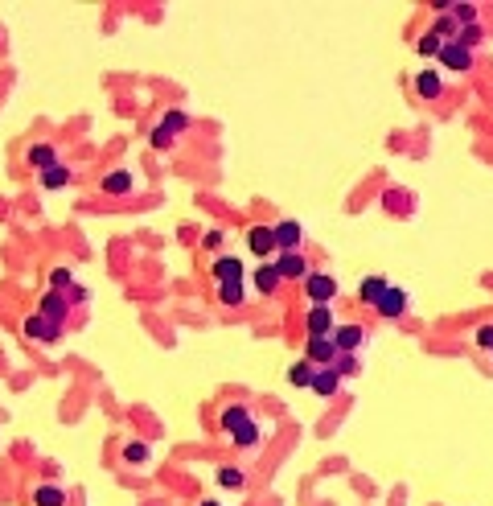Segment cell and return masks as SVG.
Wrapping results in <instances>:
<instances>
[{
    "label": "cell",
    "instance_id": "1",
    "mask_svg": "<svg viewBox=\"0 0 493 506\" xmlns=\"http://www.w3.org/2000/svg\"><path fill=\"white\" fill-rule=\"evenodd\" d=\"M304 292H309L313 305H325V309H329V301L337 297V280H333L329 272H309V276H304Z\"/></svg>",
    "mask_w": 493,
    "mask_h": 506
},
{
    "label": "cell",
    "instance_id": "2",
    "mask_svg": "<svg viewBox=\"0 0 493 506\" xmlns=\"http://www.w3.org/2000/svg\"><path fill=\"white\" fill-rule=\"evenodd\" d=\"M333 346H337V354H354L362 342H366V330L358 325V321H346V325H333Z\"/></svg>",
    "mask_w": 493,
    "mask_h": 506
},
{
    "label": "cell",
    "instance_id": "3",
    "mask_svg": "<svg viewBox=\"0 0 493 506\" xmlns=\"http://www.w3.org/2000/svg\"><path fill=\"white\" fill-rule=\"evenodd\" d=\"M37 313H41L49 325H62V321H66V313H70V301H66V292H53V288H49V292L41 297V309H37Z\"/></svg>",
    "mask_w": 493,
    "mask_h": 506
},
{
    "label": "cell",
    "instance_id": "4",
    "mask_svg": "<svg viewBox=\"0 0 493 506\" xmlns=\"http://www.w3.org/2000/svg\"><path fill=\"white\" fill-rule=\"evenodd\" d=\"M436 58H440L444 70H469V66H473V54H469L465 45H457V41H444Z\"/></svg>",
    "mask_w": 493,
    "mask_h": 506
},
{
    "label": "cell",
    "instance_id": "5",
    "mask_svg": "<svg viewBox=\"0 0 493 506\" xmlns=\"http://www.w3.org/2000/svg\"><path fill=\"white\" fill-rule=\"evenodd\" d=\"M272 231H276V247H280V251H296L300 239H304V227H300L296 218H284V222L272 227Z\"/></svg>",
    "mask_w": 493,
    "mask_h": 506
},
{
    "label": "cell",
    "instance_id": "6",
    "mask_svg": "<svg viewBox=\"0 0 493 506\" xmlns=\"http://www.w3.org/2000/svg\"><path fill=\"white\" fill-rule=\"evenodd\" d=\"M276 268H280V280H304L309 276V264H304L300 251H280Z\"/></svg>",
    "mask_w": 493,
    "mask_h": 506
},
{
    "label": "cell",
    "instance_id": "7",
    "mask_svg": "<svg viewBox=\"0 0 493 506\" xmlns=\"http://www.w3.org/2000/svg\"><path fill=\"white\" fill-rule=\"evenodd\" d=\"M304 354H309V363H313V367H329V363H337V346H333V338H309Z\"/></svg>",
    "mask_w": 493,
    "mask_h": 506
},
{
    "label": "cell",
    "instance_id": "8",
    "mask_svg": "<svg viewBox=\"0 0 493 506\" xmlns=\"http://www.w3.org/2000/svg\"><path fill=\"white\" fill-rule=\"evenodd\" d=\"M374 309H378V313H383V317H391V321H395V317H403V313H407V292H403V288H395V284H391V288H387V292H383V301H378V305H374Z\"/></svg>",
    "mask_w": 493,
    "mask_h": 506
},
{
    "label": "cell",
    "instance_id": "9",
    "mask_svg": "<svg viewBox=\"0 0 493 506\" xmlns=\"http://www.w3.org/2000/svg\"><path fill=\"white\" fill-rule=\"evenodd\" d=\"M333 325H337V321H333V313H329L325 305H313V309H309V338H329Z\"/></svg>",
    "mask_w": 493,
    "mask_h": 506
},
{
    "label": "cell",
    "instance_id": "10",
    "mask_svg": "<svg viewBox=\"0 0 493 506\" xmlns=\"http://www.w3.org/2000/svg\"><path fill=\"white\" fill-rule=\"evenodd\" d=\"M25 334H29L33 342H53V338L62 334V325H49L41 313H33V317H25Z\"/></svg>",
    "mask_w": 493,
    "mask_h": 506
},
{
    "label": "cell",
    "instance_id": "11",
    "mask_svg": "<svg viewBox=\"0 0 493 506\" xmlns=\"http://www.w3.org/2000/svg\"><path fill=\"white\" fill-rule=\"evenodd\" d=\"M337 383H341V375H337L333 367H317V375H313V391H317L321 400H333V395H337Z\"/></svg>",
    "mask_w": 493,
    "mask_h": 506
},
{
    "label": "cell",
    "instance_id": "12",
    "mask_svg": "<svg viewBox=\"0 0 493 506\" xmlns=\"http://www.w3.org/2000/svg\"><path fill=\"white\" fill-rule=\"evenodd\" d=\"M247 243H251L255 255H272V251H276V231H272V227H251V231H247Z\"/></svg>",
    "mask_w": 493,
    "mask_h": 506
},
{
    "label": "cell",
    "instance_id": "13",
    "mask_svg": "<svg viewBox=\"0 0 493 506\" xmlns=\"http://www.w3.org/2000/svg\"><path fill=\"white\" fill-rule=\"evenodd\" d=\"M214 276H218L222 284H239V280H243V260H235V255H218V260H214Z\"/></svg>",
    "mask_w": 493,
    "mask_h": 506
},
{
    "label": "cell",
    "instance_id": "14",
    "mask_svg": "<svg viewBox=\"0 0 493 506\" xmlns=\"http://www.w3.org/2000/svg\"><path fill=\"white\" fill-rule=\"evenodd\" d=\"M387 288H391V284H387L383 276H366V280H362V288H358V297H362V305H370V309H374V305L383 301V292H387Z\"/></svg>",
    "mask_w": 493,
    "mask_h": 506
},
{
    "label": "cell",
    "instance_id": "15",
    "mask_svg": "<svg viewBox=\"0 0 493 506\" xmlns=\"http://www.w3.org/2000/svg\"><path fill=\"white\" fill-rule=\"evenodd\" d=\"M255 288H259L263 297H272V292L280 288V268H276V264H263V268H255Z\"/></svg>",
    "mask_w": 493,
    "mask_h": 506
},
{
    "label": "cell",
    "instance_id": "16",
    "mask_svg": "<svg viewBox=\"0 0 493 506\" xmlns=\"http://www.w3.org/2000/svg\"><path fill=\"white\" fill-rule=\"evenodd\" d=\"M416 91H420V95H424V99H436V95H440V91H444V78H440V74H436V70H424V74H420V78H416Z\"/></svg>",
    "mask_w": 493,
    "mask_h": 506
},
{
    "label": "cell",
    "instance_id": "17",
    "mask_svg": "<svg viewBox=\"0 0 493 506\" xmlns=\"http://www.w3.org/2000/svg\"><path fill=\"white\" fill-rule=\"evenodd\" d=\"M41 185H45V189H62V185H70V169H66V165H49V169H41Z\"/></svg>",
    "mask_w": 493,
    "mask_h": 506
},
{
    "label": "cell",
    "instance_id": "18",
    "mask_svg": "<svg viewBox=\"0 0 493 506\" xmlns=\"http://www.w3.org/2000/svg\"><path fill=\"white\" fill-rule=\"evenodd\" d=\"M128 189H132V173L128 169H115V173L103 177V194H128Z\"/></svg>",
    "mask_w": 493,
    "mask_h": 506
},
{
    "label": "cell",
    "instance_id": "19",
    "mask_svg": "<svg viewBox=\"0 0 493 506\" xmlns=\"http://www.w3.org/2000/svg\"><path fill=\"white\" fill-rule=\"evenodd\" d=\"M243 424H251V412H247L243 404H235V408L222 412V428H226V433H239Z\"/></svg>",
    "mask_w": 493,
    "mask_h": 506
},
{
    "label": "cell",
    "instance_id": "20",
    "mask_svg": "<svg viewBox=\"0 0 493 506\" xmlns=\"http://www.w3.org/2000/svg\"><path fill=\"white\" fill-rule=\"evenodd\" d=\"M33 503L37 506H66V490H62V486H37Z\"/></svg>",
    "mask_w": 493,
    "mask_h": 506
},
{
    "label": "cell",
    "instance_id": "21",
    "mask_svg": "<svg viewBox=\"0 0 493 506\" xmlns=\"http://www.w3.org/2000/svg\"><path fill=\"white\" fill-rule=\"evenodd\" d=\"M313 375H317L313 363H296V367L288 371V383H292V387H313Z\"/></svg>",
    "mask_w": 493,
    "mask_h": 506
},
{
    "label": "cell",
    "instance_id": "22",
    "mask_svg": "<svg viewBox=\"0 0 493 506\" xmlns=\"http://www.w3.org/2000/svg\"><path fill=\"white\" fill-rule=\"evenodd\" d=\"M29 161H33L37 169H49V165H58V152H53L49 144H33V148H29Z\"/></svg>",
    "mask_w": 493,
    "mask_h": 506
},
{
    "label": "cell",
    "instance_id": "23",
    "mask_svg": "<svg viewBox=\"0 0 493 506\" xmlns=\"http://www.w3.org/2000/svg\"><path fill=\"white\" fill-rule=\"evenodd\" d=\"M160 128H165L169 136H181V132L189 128V115H185V111H165V124H160Z\"/></svg>",
    "mask_w": 493,
    "mask_h": 506
},
{
    "label": "cell",
    "instance_id": "24",
    "mask_svg": "<svg viewBox=\"0 0 493 506\" xmlns=\"http://www.w3.org/2000/svg\"><path fill=\"white\" fill-rule=\"evenodd\" d=\"M448 8H453L448 16L461 21V29H465V25H477V8H473V4H448Z\"/></svg>",
    "mask_w": 493,
    "mask_h": 506
},
{
    "label": "cell",
    "instance_id": "25",
    "mask_svg": "<svg viewBox=\"0 0 493 506\" xmlns=\"http://www.w3.org/2000/svg\"><path fill=\"white\" fill-rule=\"evenodd\" d=\"M453 41H457V45H465V49L473 54V45L481 41V25H465V29H461V33H457Z\"/></svg>",
    "mask_w": 493,
    "mask_h": 506
},
{
    "label": "cell",
    "instance_id": "26",
    "mask_svg": "<svg viewBox=\"0 0 493 506\" xmlns=\"http://www.w3.org/2000/svg\"><path fill=\"white\" fill-rule=\"evenodd\" d=\"M218 301L222 305H243V280L239 284H218Z\"/></svg>",
    "mask_w": 493,
    "mask_h": 506
},
{
    "label": "cell",
    "instance_id": "27",
    "mask_svg": "<svg viewBox=\"0 0 493 506\" xmlns=\"http://www.w3.org/2000/svg\"><path fill=\"white\" fill-rule=\"evenodd\" d=\"M123 461H128V465H144V461H148V445H144V441H132V445L123 449Z\"/></svg>",
    "mask_w": 493,
    "mask_h": 506
},
{
    "label": "cell",
    "instance_id": "28",
    "mask_svg": "<svg viewBox=\"0 0 493 506\" xmlns=\"http://www.w3.org/2000/svg\"><path fill=\"white\" fill-rule=\"evenodd\" d=\"M243 482H247L243 470H218V486H222V490H239Z\"/></svg>",
    "mask_w": 493,
    "mask_h": 506
},
{
    "label": "cell",
    "instance_id": "29",
    "mask_svg": "<svg viewBox=\"0 0 493 506\" xmlns=\"http://www.w3.org/2000/svg\"><path fill=\"white\" fill-rule=\"evenodd\" d=\"M432 33H436V37H440V41H453V33H457V21H453V16H448V12H440V21H436V25H432Z\"/></svg>",
    "mask_w": 493,
    "mask_h": 506
},
{
    "label": "cell",
    "instance_id": "30",
    "mask_svg": "<svg viewBox=\"0 0 493 506\" xmlns=\"http://www.w3.org/2000/svg\"><path fill=\"white\" fill-rule=\"evenodd\" d=\"M235 445H239V449H247V445H259V428H255V420H251V424H243V428L235 433Z\"/></svg>",
    "mask_w": 493,
    "mask_h": 506
},
{
    "label": "cell",
    "instance_id": "31",
    "mask_svg": "<svg viewBox=\"0 0 493 506\" xmlns=\"http://www.w3.org/2000/svg\"><path fill=\"white\" fill-rule=\"evenodd\" d=\"M440 45H444V41H440V37H436L432 29H428V33L420 37V54H424V58H436V54H440Z\"/></svg>",
    "mask_w": 493,
    "mask_h": 506
},
{
    "label": "cell",
    "instance_id": "32",
    "mask_svg": "<svg viewBox=\"0 0 493 506\" xmlns=\"http://www.w3.org/2000/svg\"><path fill=\"white\" fill-rule=\"evenodd\" d=\"M70 284H74V280H70V272H66V268H58V272L49 276V288H53V292H66Z\"/></svg>",
    "mask_w": 493,
    "mask_h": 506
},
{
    "label": "cell",
    "instance_id": "33",
    "mask_svg": "<svg viewBox=\"0 0 493 506\" xmlns=\"http://www.w3.org/2000/svg\"><path fill=\"white\" fill-rule=\"evenodd\" d=\"M222 239H226L222 231H206V235H202V247H206V251H218V247H222Z\"/></svg>",
    "mask_w": 493,
    "mask_h": 506
},
{
    "label": "cell",
    "instance_id": "34",
    "mask_svg": "<svg viewBox=\"0 0 493 506\" xmlns=\"http://www.w3.org/2000/svg\"><path fill=\"white\" fill-rule=\"evenodd\" d=\"M337 375H358V363L350 358V354H337V367H333Z\"/></svg>",
    "mask_w": 493,
    "mask_h": 506
},
{
    "label": "cell",
    "instance_id": "35",
    "mask_svg": "<svg viewBox=\"0 0 493 506\" xmlns=\"http://www.w3.org/2000/svg\"><path fill=\"white\" fill-rule=\"evenodd\" d=\"M152 148H160V152H165V148H173V136H169L165 128H156V132H152Z\"/></svg>",
    "mask_w": 493,
    "mask_h": 506
},
{
    "label": "cell",
    "instance_id": "36",
    "mask_svg": "<svg viewBox=\"0 0 493 506\" xmlns=\"http://www.w3.org/2000/svg\"><path fill=\"white\" fill-rule=\"evenodd\" d=\"M477 346L493 350V325H481V330H477Z\"/></svg>",
    "mask_w": 493,
    "mask_h": 506
},
{
    "label": "cell",
    "instance_id": "37",
    "mask_svg": "<svg viewBox=\"0 0 493 506\" xmlns=\"http://www.w3.org/2000/svg\"><path fill=\"white\" fill-rule=\"evenodd\" d=\"M86 297H91V292H86V288H78V284H70V297H66V301H70V305H82V301H86Z\"/></svg>",
    "mask_w": 493,
    "mask_h": 506
},
{
    "label": "cell",
    "instance_id": "38",
    "mask_svg": "<svg viewBox=\"0 0 493 506\" xmlns=\"http://www.w3.org/2000/svg\"><path fill=\"white\" fill-rule=\"evenodd\" d=\"M197 506H222V503H214V498H206V503H197Z\"/></svg>",
    "mask_w": 493,
    "mask_h": 506
}]
</instances>
